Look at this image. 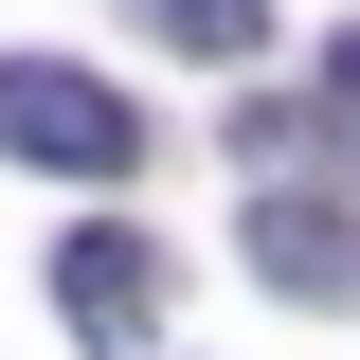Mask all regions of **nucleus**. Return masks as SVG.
Returning <instances> with one entry per match:
<instances>
[{
  "mask_svg": "<svg viewBox=\"0 0 360 360\" xmlns=\"http://www.w3.org/2000/svg\"><path fill=\"white\" fill-rule=\"evenodd\" d=\"M0 162H54V180H127L144 162V108L72 54H0Z\"/></svg>",
  "mask_w": 360,
  "mask_h": 360,
  "instance_id": "f257e3e1",
  "label": "nucleus"
},
{
  "mask_svg": "<svg viewBox=\"0 0 360 360\" xmlns=\"http://www.w3.org/2000/svg\"><path fill=\"white\" fill-rule=\"evenodd\" d=\"M54 307H72V342H108V360H127L144 324H162V252H144V234H72Z\"/></svg>",
  "mask_w": 360,
  "mask_h": 360,
  "instance_id": "f03ea898",
  "label": "nucleus"
},
{
  "mask_svg": "<svg viewBox=\"0 0 360 360\" xmlns=\"http://www.w3.org/2000/svg\"><path fill=\"white\" fill-rule=\"evenodd\" d=\"M252 270L307 288V307H360V217H307V198H252Z\"/></svg>",
  "mask_w": 360,
  "mask_h": 360,
  "instance_id": "7ed1b4c3",
  "label": "nucleus"
},
{
  "mask_svg": "<svg viewBox=\"0 0 360 360\" xmlns=\"http://www.w3.org/2000/svg\"><path fill=\"white\" fill-rule=\"evenodd\" d=\"M144 37H180L198 72H234V54H270V0H144Z\"/></svg>",
  "mask_w": 360,
  "mask_h": 360,
  "instance_id": "20e7f679",
  "label": "nucleus"
},
{
  "mask_svg": "<svg viewBox=\"0 0 360 360\" xmlns=\"http://www.w3.org/2000/svg\"><path fill=\"white\" fill-rule=\"evenodd\" d=\"M324 127H342V162H360V37H324Z\"/></svg>",
  "mask_w": 360,
  "mask_h": 360,
  "instance_id": "39448f33",
  "label": "nucleus"
}]
</instances>
